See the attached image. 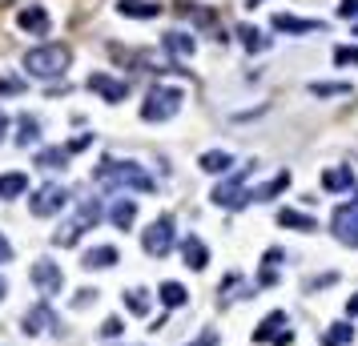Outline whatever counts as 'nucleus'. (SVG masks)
I'll return each instance as SVG.
<instances>
[{
	"label": "nucleus",
	"instance_id": "1",
	"mask_svg": "<svg viewBox=\"0 0 358 346\" xmlns=\"http://www.w3.org/2000/svg\"><path fill=\"white\" fill-rule=\"evenodd\" d=\"M93 182L101 185V189H137V193H149V189H153V177L145 173L141 165L113 162V157L93 169Z\"/></svg>",
	"mask_w": 358,
	"mask_h": 346
},
{
	"label": "nucleus",
	"instance_id": "2",
	"mask_svg": "<svg viewBox=\"0 0 358 346\" xmlns=\"http://www.w3.org/2000/svg\"><path fill=\"white\" fill-rule=\"evenodd\" d=\"M65 65H69V48L65 45H41L24 52V69L32 77H61Z\"/></svg>",
	"mask_w": 358,
	"mask_h": 346
},
{
	"label": "nucleus",
	"instance_id": "3",
	"mask_svg": "<svg viewBox=\"0 0 358 346\" xmlns=\"http://www.w3.org/2000/svg\"><path fill=\"white\" fill-rule=\"evenodd\" d=\"M181 101H186V93H181V89H173V85H157V89L145 97L141 117H145V121H169V117L181 113Z\"/></svg>",
	"mask_w": 358,
	"mask_h": 346
},
{
	"label": "nucleus",
	"instance_id": "4",
	"mask_svg": "<svg viewBox=\"0 0 358 346\" xmlns=\"http://www.w3.org/2000/svg\"><path fill=\"white\" fill-rule=\"evenodd\" d=\"M254 169H258V165L250 162V165H241L234 177H226V182H221V185L214 189V193H210V198H214V206H226V209H241V206H250L254 198H250V189H246V177H250Z\"/></svg>",
	"mask_w": 358,
	"mask_h": 346
},
{
	"label": "nucleus",
	"instance_id": "5",
	"mask_svg": "<svg viewBox=\"0 0 358 346\" xmlns=\"http://www.w3.org/2000/svg\"><path fill=\"white\" fill-rule=\"evenodd\" d=\"M97 222H101V202H97V198H89L85 206L77 209V218H72V222H65L61 230L52 233V246H77V242H81V233L93 230Z\"/></svg>",
	"mask_w": 358,
	"mask_h": 346
},
{
	"label": "nucleus",
	"instance_id": "6",
	"mask_svg": "<svg viewBox=\"0 0 358 346\" xmlns=\"http://www.w3.org/2000/svg\"><path fill=\"white\" fill-rule=\"evenodd\" d=\"M65 202H69V189L65 185H41L32 198H28V209L37 213V218H52V213H61L65 209Z\"/></svg>",
	"mask_w": 358,
	"mask_h": 346
},
{
	"label": "nucleus",
	"instance_id": "7",
	"mask_svg": "<svg viewBox=\"0 0 358 346\" xmlns=\"http://www.w3.org/2000/svg\"><path fill=\"white\" fill-rule=\"evenodd\" d=\"M141 246L149 258H166L173 250V218H157L149 230L141 233Z\"/></svg>",
	"mask_w": 358,
	"mask_h": 346
},
{
	"label": "nucleus",
	"instance_id": "8",
	"mask_svg": "<svg viewBox=\"0 0 358 346\" xmlns=\"http://www.w3.org/2000/svg\"><path fill=\"white\" fill-rule=\"evenodd\" d=\"M335 238L342 242V246H358V198H350V202H342V206L335 209Z\"/></svg>",
	"mask_w": 358,
	"mask_h": 346
},
{
	"label": "nucleus",
	"instance_id": "9",
	"mask_svg": "<svg viewBox=\"0 0 358 346\" xmlns=\"http://www.w3.org/2000/svg\"><path fill=\"white\" fill-rule=\"evenodd\" d=\"M290 318L282 310H274V314H266V323L254 330V343H274V346H290L294 343V330H286Z\"/></svg>",
	"mask_w": 358,
	"mask_h": 346
},
{
	"label": "nucleus",
	"instance_id": "10",
	"mask_svg": "<svg viewBox=\"0 0 358 346\" xmlns=\"http://www.w3.org/2000/svg\"><path fill=\"white\" fill-rule=\"evenodd\" d=\"M32 282H37V290L48 294V298L65 290V274H61V266H52V262H37V266H32Z\"/></svg>",
	"mask_w": 358,
	"mask_h": 346
},
{
	"label": "nucleus",
	"instance_id": "11",
	"mask_svg": "<svg viewBox=\"0 0 358 346\" xmlns=\"http://www.w3.org/2000/svg\"><path fill=\"white\" fill-rule=\"evenodd\" d=\"M89 89H93V93H101L105 101H125L129 85H125V81H113L109 73H89Z\"/></svg>",
	"mask_w": 358,
	"mask_h": 346
},
{
	"label": "nucleus",
	"instance_id": "12",
	"mask_svg": "<svg viewBox=\"0 0 358 346\" xmlns=\"http://www.w3.org/2000/svg\"><path fill=\"white\" fill-rule=\"evenodd\" d=\"M48 326H52V310L48 306H32V310H24L21 318V330L28 334V338H37V334H45Z\"/></svg>",
	"mask_w": 358,
	"mask_h": 346
},
{
	"label": "nucleus",
	"instance_id": "13",
	"mask_svg": "<svg viewBox=\"0 0 358 346\" xmlns=\"http://www.w3.org/2000/svg\"><path fill=\"white\" fill-rule=\"evenodd\" d=\"M17 24H21L24 32H32V37H45L48 32V12L41 8V4H28V8H21Z\"/></svg>",
	"mask_w": 358,
	"mask_h": 346
},
{
	"label": "nucleus",
	"instance_id": "14",
	"mask_svg": "<svg viewBox=\"0 0 358 346\" xmlns=\"http://www.w3.org/2000/svg\"><path fill=\"white\" fill-rule=\"evenodd\" d=\"M181 258H186V266H190V270H206V266H210V250H206V242H201V238H186V242H181Z\"/></svg>",
	"mask_w": 358,
	"mask_h": 346
},
{
	"label": "nucleus",
	"instance_id": "15",
	"mask_svg": "<svg viewBox=\"0 0 358 346\" xmlns=\"http://www.w3.org/2000/svg\"><path fill=\"white\" fill-rule=\"evenodd\" d=\"M274 28L298 37V32H322L326 24H322V21H302V17H290V12H278V17H274Z\"/></svg>",
	"mask_w": 358,
	"mask_h": 346
},
{
	"label": "nucleus",
	"instance_id": "16",
	"mask_svg": "<svg viewBox=\"0 0 358 346\" xmlns=\"http://www.w3.org/2000/svg\"><path fill=\"white\" fill-rule=\"evenodd\" d=\"M117 12L121 17H137V21H153V17H161V4H149V0H121Z\"/></svg>",
	"mask_w": 358,
	"mask_h": 346
},
{
	"label": "nucleus",
	"instance_id": "17",
	"mask_svg": "<svg viewBox=\"0 0 358 346\" xmlns=\"http://www.w3.org/2000/svg\"><path fill=\"white\" fill-rule=\"evenodd\" d=\"M69 157H72L69 145H52V149H41V153H37V165H41V169H65Z\"/></svg>",
	"mask_w": 358,
	"mask_h": 346
},
{
	"label": "nucleus",
	"instance_id": "18",
	"mask_svg": "<svg viewBox=\"0 0 358 346\" xmlns=\"http://www.w3.org/2000/svg\"><path fill=\"white\" fill-rule=\"evenodd\" d=\"M81 266H85V270H109V266H117V250H113V246H97V250L85 254Z\"/></svg>",
	"mask_w": 358,
	"mask_h": 346
},
{
	"label": "nucleus",
	"instance_id": "19",
	"mask_svg": "<svg viewBox=\"0 0 358 346\" xmlns=\"http://www.w3.org/2000/svg\"><path fill=\"white\" fill-rule=\"evenodd\" d=\"M350 185H355L350 165H338V169H326V173H322V189H330V193H338V189H350Z\"/></svg>",
	"mask_w": 358,
	"mask_h": 346
},
{
	"label": "nucleus",
	"instance_id": "20",
	"mask_svg": "<svg viewBox=\"0 0 358 346\" xmlns=\"http://www.w3.org/2000/svg\"><path fill=\"white\" fill-rule=\"evenodd\" d=\"M109 218H113V226H117V230H129V226L137 222V202H129V198H121L117 206L109 209Z\"/></svg>",
	"mask_w": 358,
	"mask_h": 346
},
{
	"label": "nucleus",
	"instance_id": "21",
	"mask_svg": "<svg viewBox=\"0 0 358 346\" xmlns=\"http://www.w3.org/2000/svg\"><path fill=\"white\" fill-rule=\"evenodd\" d=\"M201 169L206 173H230V165H234V157L226 153V149H210V153H201Z\"/></svg>",
	"mask_w": 358,
	"mask_h": 346
},
{
	"label": "nucleus",
	"instance_id": "22",
	"mask_svg": "<svg viewBox=\"0 0 358 346\" xmlns=\"http://www.w3.org/2000/svg\"><path fill=\"white\" fill-rule=\"evenodd\" d=\"M278 222H282V226H290V230H302V233L318 230V222H314V218H306V213H298V209H278Z\"/></svg>",
	"mask_w": 358,
	"mask_h": 346
},
{
	"label": "nucleus",
	"instance_id": "23",
	"mask_svg": "<svg viewBox=\"0 0 358 346\" xmlns=\"http://www.w3.org/2000/svg\"><path fill=\"white\" fill-rule=\"evenodd\" d=\"M286 185H290V173L282 169V173H278V177H274L270 185H258V189H250V198H254V202H270V198H278Z\"/></svg>",
	"mask_w": 358,
	"mask_h": 346
},
{
	"label": "nucleus",
	"instance_id": "24",
	"mask_svg": "<svg viewBox=\"0 0 358 346\" xmlns=\"http://www.w3.org/2000/svg\"><path fill=\"white\" fill-rule=\"evenodd\" d=\"M28 189V173H0V198H21Z\"/></svg>",
	"mask_w": 358,
	"mask_h": 346
},
{
	"label": "nucleus",
	"instance_id": "25",
	"mask_svg": "<svg viewBox=\"0 0 358 346\" xmlns=\"http://www.w3.org/2000/svg\"><path fill=\"white\" fill-rule=\"evenodd\" d=\"M346 343H355V326L350 323H335L322 338V346H346Z\"/></svg>",
	"mask_w": 358,
	"mask_h": 346
},
{
	"label": "nucleus",
	"instance_id": "26",
	"mask_svg": "<svg viewBox=\"0 0 358 346\" xmlns=\"http://www.w3.org/2000/svg\"><path fill=\"white\" fill-rule=\"evenodd\" d=\"M238 37H241V45L250 48V52H262V48H270V41H266V37L258 32V28H254V24H241Z\"/></svg>",
	"mask_w": 358,
	"mask_h": 346
},
{
	"label": "nucleus",
	"instance_id": "27",
	"mask_svg": "<svg viewBox=\"0 0 358 346\" xmlns=\"http://www.w3.org/2000/svg\"><path fill=\"white\" fill-rule=\"evenodd\" d=\"M157 294H161V302H166L169 310H173V306H186V298H190V294H186V286H181V282H166V286H161V290H157Z\"/></svg>",
	"mask_w": 358,
	"mask_h": 346
},
{
	"label": "nucleus",
	"instance_id": "28",
	"mask_svg": "<svg viewBox=\"0 0 358 346\" xmlns=\"http://www.w3.org/2000/svg\"><path fill=\"white\" fill-rule=\"evenodd\" d=\"M37 137H41V125L24 113L21 117V133H17V145H21V149H28V145H37Z\"/></svg>",
	"mask_w": 358,
	"mask_h": 346
},
{
	"label": "nucleus",
	"instance_id": "29",
	"mask_svg": "<svg viewBox=\"0 0 358 346\" xmlns=\"http://www.w3.org/2000/svg\"><path fill=\"white\" fill-rule=\"evenodd\" d=\"M166 48L173 52V57H190V52H193V37H186V32H169Z\"/></svg>",
	"mask_w": 358,
	"mask_h": 346
},
{
	"label": "nucleus",
	"instance_id": "30",
	"mask_svg": "<svg viewBox=\"0 0 358 346\" xmlns=\"http://www.w3.org/2000/svg\"><path fill=\"white\" fill-rule=\"evenodd\" d=\"M310 93L314 97H338V93H350V85H342V81H314Z\"/></svg>",
	"mask_w": 358,
	"mask_h": 346
},
{
	"label": "nucleus",
	"instance_id": "31",
	"mask_svg": "<svg viewBox=\"0 0 358 346\" xmlns=\"http://www.w3.org/2000/svg\"><path fill=\"white\" fill-rule=\"evenodd\" d=\"M125 306H129L133 314H149V294H145V290H129V294H125Z\"/></svg>",
	"mask_w": 358,
	"mask_h": 346
},
{
	"label": "nucleus",
	"instance_id": "32",
	"mask_svg": "<svg viewBox=\"0 0 358 346\" xmlns=\"http://www.w3.org/2000/svg\"><path fill=\"white\" fill-rule=\"evenodd\" d=\"M335 65H358V45H338L335 48Z\"/></svg>",
	"mask_w": 358,
	"mask_h": 346
},
{
	"label": "nucleus",
	"instance_id": "33",
	"mask_svg": "<svg viewBox=\"0 0 358 346\" xmlns=\"http://www.w3.org/2000/svg\"><path fill=\"white\" fill-rule=\"evenodd\" d=\"M121 330H125V323H121V318H105V323H101V334H105V338H117Z\"/></svg>",
	"mask_w": 358,
	"mask_h": 346
},
{
	"label": "nucleus",
	"instance_id": "34",
	"mask_svg": "<svg viewBox=\"0 0 358 346\" xmlns=\"http://www.w3.org/2000/svg\"><path fill=\"white\" fill-rule=\"evenodd\" d=\"M338 17H346V21L358 17V0H342V4H338Z\"/></svg>",
	"mask_w": 358,
	"mask_h": 346
},
{
	"label": "nucleus",
	"instance_id": "35",
	"mask_svg": "<svg viewBox=\"0 0 358 346\" xmlns=\"http://www.w3.org/2000/svg\"><path fill=\"white\" fill-rule=\"evenodd\" d=\"M330 282H335V274H322V278H310V282H306V290H318V286H330Z\"/></svg>",
	"mask_w": 358,
	"mask_h": 346
},
{
	"label": "nucleus",
	"instance_id": "36",
	"mask_svg": "<svg viewBox=\"0 0 358 346\" xmlns=\"http://www.w3.org/2000/svg\"><path fill=\"white\" fill-rule=\"evenodd\" d=\"M0 262H12V246H8V238L0 233Z\"/></svg>",
	"mask_w": 358,
	"mask_h": 346
},
{
	"label": "nucleus",
	"instance_id": "37",
	"mask_svg": "<svg viewBox=\"0 0 358 346\" xmlns=\"http://www.w3.org/2000/svg\"><path fill=\"white\" fill-rule=\"evenodd\" d=\"M190 346H217V334H214V330H206V334H201L197 343H190Z\"/></svg>",
	"mask_w": 358,
	"mask_h": 346
},
{
	"label": "nucleus",
	"instance_id": "38",
	"mask_svg": "<svg viewBox=\"0 0 358 346\" xmlns=\"http://www.w3.org/2000/svg\"><path fill=\"white\" fill-rule=\"evenodd\" d=\"M97 298V290H81V294H77V302H72V306H89V302Z\"/></svg>",
	"mask_w": 358,
	"mask_h": 346
},
{
	"label": "nucleus",
	"instance_id": "39",
	"mask_svg": "<svg viewBox=\"0 0 358 346\" xmlns=\"http://www.w3.org/2000/svg\"><path fill=\"white\" fill-rule=\"evenodd\" d=\"M278 262H282V250H266V266H270V270H274Z\"/></svg>",
	"mask_w": 358,
	"mask_h": 346
},
{
	"label": "nucleus",
	"instance_id": "40",
	"mask_svg": "<svg viewBox=\"0 0 358 346\" xmlns=\"http://www.w3.org/2000/svg\"><path fill=\"white\" fill-rule=\"evenodd\" d=\"M21 89H24L21 81H0V93H21Z\"/></svg>",
	"mask_w": 358,
	"mask_h": 346
},
{
	"label": "nucleus",
	"instance_id": "41",
	"mask_svg": "<svg viewBox=\"0 0 358 346\" xmlns=\"http://www.w3.org/2000/svg\"><path fill=\"white\" fill-rule=\"evenodd\" d=\"M346 314H358V294H355L350 302H346Z\"/></svg>",
	"mask_w": 358,
	"mask_h": 346
},
{
	"label": "nucleus",
	"instance_id": "42",
	"mask_svg": "<svg viewBox=\"0 0 358 346\" xmlns=\"http://www.w3.org/2000/svg\"><path fill=\"white\" fill-rule=\"evenodd\" d=\"M4 294H8V282H4V278H0V302H4Z\"/></svg>",
	"mask_w": 358,
	"mask_h": 346
},
{
	"label": "nucleus",
	"instance_id": "43",
	"mask_svg": "<svg viewBox=\"0 0 358 346\" xmlns=\"http://www.w3.org/2000/svg\"><path fill=\"white\" fill-rule=\"evenodd\" d=\"M4 129H8V117L0 113V137H4Z\"/></svg>",
	"mask_w": 358,
	"mask_h": 346
}]
</instances>
